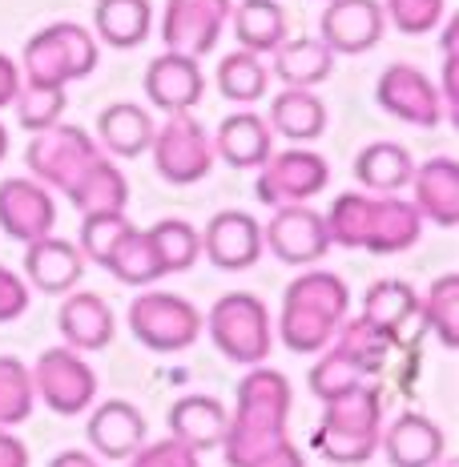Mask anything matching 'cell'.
Returning a JSON list of instances; mask_svg holds the SVG:
<instances>
[{
    "instance_id": "cell-1",
    "label": "cell",
    "mask_w": 459,
    "mask_h": 467,
    "mask_svg": "<svg viewBox=\"0 0 459 467\" xmlns=\"http://www.w3.org/2000/svg\"><path fill=\"white\" fill-rule=\"evenodd\" d=\"M25 161L33 170V182H41L48 193H65L81 213L97 210H125L130 182L110 161V153L81 125H48L25 150Z\"/></svg>"
},
{
    "instance_id": "cell-2",
    "label": "cell",
    "mask_w": 459,
    "mask_h": 467,
    "mask_svg": "<svg viewBox=\"0 0 459 467\" xmlns=\"http://www.w3.org/2000/svg\"><path fill=\"white\" fill-rule=\"evenodd\" d=\"M290 420V379L275 367H250L238 383V407L226 415V451L230 467H250L258 455L275 451L287 435Z\"/></svg>"
},
{
    "instance_id": "cell-3",
    "label": "cell",
    "mask_w": 459,
    "mask_h": 467,
    "mask_svg": "<svg viewBox=\"0 0 459 467\" xmlns=\"http://www.w3.org/2000/svg\"><path fill=\"white\" fill-rule=\"evenodd\" d=\"M330 246L370 250V254H399L412 250L423 234V218L399 193H339L327 213Z\"/></svg>"
},
{
    "instance_id": "cell-4",
    "label": "cell",
    "mask_w": 459,
    "mask_h": 467,
    "mask_svg": "<svg viewBox=\"0 0 459 467\" xmlns=\"http://www.w3.org/2000/svg\"><path fill=\"white\" fill-rule=\"evenodd\" d=\"M347 310L350 290L343 278L330 270H302L282 295L278 335L295 355H318L347 323Z\"/></svg>"
},
{
    "instance_id": "cell-5",
    "label": "cell",
    "mask_w": 459,
    "mask_h": 467,
    "mask_svg": "<svg viewBox=\"0 0 459 467\" xmlns=\"http://www.w3.org/2000/svg\"><path fill=\"white\" fill-rule=\"evenodd\" d=\"M379 435H383V391L359 383L355 391L327 399V411H322V423L310 435V447L322 460L355 467L375 455Z\"/></svg>"
},
{
    "instance_id": "cell-6",
    "label": "cell",
    "mask_w": 459,
    "mask_h": 467,
    "mask_svg": "<svg viewBox=\"0 0 459 467\" xmlns=\"http://www.w3.org/2000/svg\"><path fill=\"white\" fill-rule=\"evenodd\" d=\"M97 41L89 28L73 21L45 25L25 41L21 53V81L37 85V89H69L73 81L89 77L97 69Z\"/></svg>"
},
{
    "instance_id": "cell-7",
    "label": "cell",
    "mask_w": 459,
    "mask_h": 467,
    "mask_svg": "<svg viewBox=\"0 0 459 467\" xmlns=\"http://www.w3.org/2000/svg\"><path fill=\"white\" fill-rule=\"evenodd\" d=\"M202 330L210 335V343L242 367H262L275 347V330H270V310L258 295L234 290L222 295L206 315H202Z\"/></svg>"
},
{
    "instance_id": "cell-8",
    "label": "cell",
    "mask_w": 459,
    "mask_h": 467,
    "mask_svg": "<svg viewBox=\"0 0 459 467\" xmlns=\"http://www.w3.org/2000/svg\"><path fill=\"white\" fill-rule=\"evenodd\" d=\"M130 330L141 347L158 350V355H173L198 343L202 335V310L182 295L170 290H150L130 303Z\"/></svg>"
},
{
    "instance_id": "cell-9",
    "label": "cell",
    "mask_w": 459,
    "mask_h": 467,
    "mask_svg": "<svg viewBox=\"0 0 459 467\" xmlns=\"http://www.w3.org/2000/svg\"><path fill=\"white\" fill-rule=\"evenodd\" d=\"M150 150L158 173L173 186H193V182L210 178L214 161H218L214 158V138L193 113H170V121L153 130Z\"/></svg>"
},
{
    "instance_id": "cell-10",
    "label": "cell",
    "mask_w": 459,
    "mask_h": 467,
    "mask_svg": "<svg viewBox=\"0 0 459 467\" xmlns=\"http://www.w3.org/2000/svg\"><path fill=\"white\" fill-rule=\"evenodd\" d=\"M327 182H330L327 158L298 145V150L270 153L258 165V186L254 190L270 210H278V206H307L310 198H318L327 190Z\"/></svg>"
},
{
    "instance_id": "cell-11",
    "label": "cell",
    "mask_w": 459,
    "mask_h": 467,
    "mask_svg": "<svg viewBox=\"0 0 459 467\" xmlns=\"http://www.w3.org/2000/svg\"><path fill=\"white\" fill-rule=\"evenodd\" d=\"M28 375H33V395L45 399V407L57 411V415H81L85 407H93V399H97L93 367L69 347L45 350Z\"/></svg>"
},
{
    "instance_id": "cell-12",
    "label": "cell",
    "mask_w": 459,
    "mask_h": 467,
    "mask_svg": "<svg viewBox=\"0 0 459 467\" xmlns=\"http://www.w3.org/2000/svg\"><path fill=\"white\" fill-rule=\"evenodd\" d=\"M234 0H165V21H162V41L165 53H182L202 61L214 53L222 28L230 25Z\"/></svg>"
},
{
    "instance_id": "cell-13",
    "label": "cell",
    "mask_w": 459,
    "mask_h": 467,
    "mask_svg": "<svg viewBox=\"0 0 459 467\" xmlns=\"http://www.w3.org/2000/svg\"><path fill=\"white\" fill-rule=\"evenodd\" d=\"M262 250H270L287 266H315L330 254L327 218L315 206H278L262 226Z\"/></svg>"
},
{
    "instance_id": "cell-14",
    "label": "cell",
    "mask_w": 459,
    "mask_h": 467,
    "mask_svg": "<svg viewBox=\"0 0 459 467\" xmlns=\"http://www.w3.org/2000/svg\"><path fill=\"white\" fill-rule=\"evenodd\" d=\"M375 101L383 105V113L415 125V130H435L443 121V101H439V89L432 85V77L403 61L383 69V77L375 85Z\"/></svg>"
},
{
    "instance_id": "cell-15",
    "label": "cell",
    "mask_w": 459,
    "mask_h": 467,
    "mask_svg": "<svg viewBox=\"0 0 459 467\" xmlns=\"http://www.w3.org/2000/svg\"><path fill=\"white\" fill-rule=\"evenodd\" d=\"M387 13L379 0H327L318 16V41L335 57L370 53L383 41Z\"/></svg>"
},
{
    "instance_id": "cell-16",
    "label": "cell",
    "mask_w": 459,
    "mask_h": 467,
    "mask_svg": "<svg viewBox=\"0 0 459 467\" xmlns=\"http://www.w3.org/2000/svg\"><path fill=\"white\" fill-rule=\"evenodd\" d=\"M57 226V202L41 182L5 178L0 182V230L16 242H37Z\"/></svg>"
},
{
    "instance_id": "cell-17",
    "label": "cell",
    "mask_w": 459,
    "mask_h": 467,
    "mask_svg": "<svg viewBox=\"0 0 459 467\" xmlns=\"http://www.w3.org/2000/svg\"><path fill=\"white\" fill-rule=\"evenodd\" d=\"M363 323L370 330H379V335L391 343V350L395 347H415V338H419V295L407 282H399V278H383V282H375V286H367V295H363Z\"/></svg>"
},
{
    "instance_id": "cell-18",
    "label": "cell",
    "mask_w": 459,
    "mask_h": 467,
    "mask_svg": "<svg viewBox=\"0 0 459 467\" xmlns=\"http://www.w3.org/2000/svg\"><path fill=\"white\" fill-rule=\"evenodd\" d=\"M202 238V254L218 270H250L262 258V226L246 210H222L206 222Z\"/></svg>"
},
{
    "instance_id": "cell-19",
    "label": "cell",
    "mask_w": 459,
    "mask_h": 467,
    "mask_svg": "<svg viewBox=\"0 0 459 467\" xmlns=\"http://www.w3.org/2000/svg\"><path fill=\"white\" fill-rule=\"evenodd\" d=\"M202 93H206V73L193 57L162 53L145 69V97L162 113H190L202 101Z\"/></svg>"
},
{
    "instance_id": "cell-20",
    "label": "cell",
    "mask_w": 459,
    "mask_h": 467,
    "mask_svg": "<svg viewBox=\"0 0 459 467\" xmlns=\"http://www.w3.org/2000/svg\"><path fill=\"white\" fill-rule=\"evenodd\" d=\"M25 278L45 295H69L85 278V254L77 250V242L45 234L25 246Z\"/></svg>"
},
{
    "instance_id": "cell-21",
    "label": "cell",
    "mask_w": 459,
    "mask_h": 467,
    "mask_svg": "<svg viewBox=\"0 0 459 467\" xmlns=\"http://www.w3.org/2000/svg\"><path fill=\"white\" fill-rule=\"evenodd\" d=\"M379 443H383L391 467H439L447 451L443 427L419 411H403L391 427H383Z\"/></svg>"
},
{
    "instance_id": "cell-22",
    "label": "cell",
    "mask_w": 459,
    "mask_h": 467,
    "mask_svg": "<svg viewBox=\"0 0 459 467\" xmlns=\"http://www.w3.org/2000/svg\"><path fill=\"white\" fill-rule=\"evenodd\" d=\"M419 218L432 222L439 230H452L459 222V165L455 158H432L423 165H415L412 173Z\"/></svg>"
},
{
    "instance_id": "cell-23",
    "label": "cell",
    "mask_w": 459,
    "mask_h": 467,
    "mask_svg": "<svg viewBox=\"0 0 459 467\" xmlns=\"http://www.w3.org/2000/svg\"><path fill=\"white\" fill-rule=\"evenodd\" d=\"M57 327H61V338L65 347L85 355V350H105L117 335V323H113V310L101 295L93 290H81V295L65 298L61 315H57Z\"/></svg>"
},
{
    "instance_id": "cell-24",
    "label": "cell",
    "mask_w": 459,
    "mask_h": 467,
    "mask_svg": "<svg viewBox=\"0 0 459 467\" xmlns=\"http://www.w3.org/2000/svg\"><path fill=\"white\" fill-rule=\"evenodd\" d=\"M85 431H89V447L101 460H130L145 443V415L125 399H110L93 411Z\"/></svg>"
},
{
    "instance_id": "cell-25",
    "label": "cell",
    "mask_w": 459,
    "mask_h": 467,
    "mask_svg": "<svg viewBox=\"0 0 459 467\" xmlns=\"http://www.w3.org/2000/svg\"><path fill=\"white\" fill-rule=\"evenodd\" d=\"M270 141H275V133H270L266 117L242 109V113H230L218 125V133H214V158L230 161L234 170H258L270 158Z\"/></svg>"
},
{
    "instance_id": "cell-26",
    "label": "cell",
    "mask_w": 459,
    "mask_h": 467,
    "mask_svg": "<svg viewBox=\"0 0 459 467\" xmlns=\"http://www.w3.org/2000/svg\"><path fill=\"white\" fill-rule=\"evenodd\" d=\"M226 407L214 395H182L178 403L170 407V435L182 440L193 451H210V447H222L226 440Z\"/></svg>"
},
{
    "instance_id": "cell-27",
    "label": "cell",
    "mask_w": 459,
    "mask_h": 467,
    "mask_svg": "<svg viewBox=\"0 0 459 467\" xmlns=\"http://www.w3.org/2000/svg\"><path fill=\"white\" fill-rule=\"evenodd\" d=\"M270 61H275V77L287 89H315L335 73V53L318 36H287L270 53Z\"/></svg>"
},
{
    "instance_id": "cell-28",
    "label": "cell",
    "mask_w": 459,
    "mask_h": 467,
    "mask_svg": "<svg viewBox=\"0 0 459 467\" xmlns=\"http://www.w3.org/2000/svg\"><path fill=\"white\" fill-rule=\"evenodd\" d=\"M153 117L133 101H117L97 117V145L113 158H141L153 141Z\"/></svg>"
},
{
    "instance_id": "cell-29",
    "label": "cell",
    "mask_w": 459,
    "mask_h": 467,
    "mask_svg": "<svg viewBox=\"0 0 459 467\" xmlns=\"http://www.w3.org/2000/svg\"><path fill=\"white\" fill-rule=\"evenodd\" d=\"M230 25L238 36V48L254 57H270L287 41V8L278 0H238L230 8Z\"/></svg>"
},
{
    "instance_id": "cell-30",
    "label": "cell",
    "mask_w": 459,
    "mask_h": 467,
    "mask_svg": "<svg viewBox=\"0 0 459 467\" xmlns=\"http://www.w3.org/2000/svg\"><path fill=\"white\" fill-rule=\"evenodd\" d=\"M266 125L278 138L307 145L322 138V130H327V105L315 97V89H282L278 97H270Z\"/></svg>"
},
{
    "instance_id": "cell-31",
    "label": "cell",
    "mask_w": 459,
    "mask_h": 467,
    "mask_svg": "<svg viewBox=\"0 0 459 467\" xmlns=\"http://www.w3.org/2000/svg\"><path fill=\"white\" fill-rule=\"evenodd\" d=\"M412 173L415 158L399 141H370L355 158V178L370 193H399L403 186H412Z\"/></svg>"
},
{
    "instance_id": "cell-32",
    "label": "cell",
    "mask_w": 459,
    "mask_h": 467,
    "mask_svg": "<svg viewBox=\"0 0 459 467\" xmlns=\"http://www.w3.org/2000/svg\"><path fill=\"white\" fill-rule=\"evenodd\" d=\"M153 8L150 0H97L93 5V28L97 41L110 48H138L150 36Z\"/></svg>"
},
{
    "instance_id": "cell-33",
    "label": "cell",
    "mask_w": 459,
    "mask_h": 467,
    "mask_svg": "<svg viewBox=\"0 0 459 467\" xmlns=\"http://www.w3.org/2000/svg\"><path fill=\"white\" fill-rule=\"evenodd\" d=\"M270 89V73L262 65V57L246 53V48H234L226 61L218 65V93L234 105H254L262 101Z\"/></svg>"
},
{
    "instance_id": "cell-34",
    "label": "cell",
    "mask_w": 459,
    "mask_h": 467,
    "mask_svg": "<svg viewBox=\"0 0 459 467\" xmlns=\"http://www.w3.org/2000/svg\"><path fill=\"white\" fill-rule=\"evenodd\" d=\"M105 270L125 282V286H150V282L162 278V262L153 254V242H150V230H138L133 226L130 234L121 238V246L113 250V258L105 262Z\"/></svg>"
},
{
    "instance_id": "cell-35",
    "label": "cell",
    "mask_w": 459,
    "mask_h": 467,
    "mask_svg": "<svg viewBox=\"0 0 459 467\" xmlns=\"http://www.w3.org/2000/svg\"><path fill=\"white\" fill-rule=\"evenodd\" d=\"M419 318L427 330H435V338L447 350H455L459 343V278L455 275H439L432 282L423 298H419Z\"/></svg>"
},
{
    "instance_id": "cell-36",
    "label": "cell",
    "mask_w": 459,
    "mask_h": 467,
    "mask_svg": "<svg viewBox=\"0 0 459 467\" xmlns=\"http://www.w3.org/2000/svg\"><path fill=\"white\" fill-rule=\"evenodd\" d=\"M150 242H153V254L162 262V275H182L190 270L193 262L202 258V238L190 222L182 218H165L150 230Z\"/></svg>"
},
{
    "instance_id": "cell-37",
    "label": "cell",
    "mask_w": 459,
    "mask_h": 467,
    "mask_svg": "<svg viewBox=\"0 0 459 467\" xmlns=\"http://www.w3.org/2000/svg\"><path fill=\"white\" fill-rule=\"evenodd\" d=\"M330 347H339L343 355L350 358V363L359 367V375H379L387 367V358H391V343L379 330H370L363 318H355V323H343L339 327V335L330 338Z\"/></svg>"
},
{
    "instance_id": "cell-38",
    "label": "cell",
    "mask_w": 459,
    "mask_h": 467,
    "mask_svg": "<svg viewBox=\"0 0 459 467\" xmlns=\"http://www.w3.org/2000/svg\"><path fill=\"white\" fill-rule=\"evenodd\" d=\"M130 230H133V222L125 218V210L85 213V222H81V246H77V250L85 254V262H97V266H105Z\"/></svg>"
},
{
    "instance_id": "cell-39",
    "label": "cell",
    "mask_w": 459,
    "mask_h": 467,
    "mask_svg": "<svg viewBox=\"0 0 459 467\" xmlns=\"http://www.w3.org/2000/svg\"><path fill=\"white\" fill-rule=\"evenodd\" d=\"M33 375L21 358L0 355V427H16L33 415Z\"/></svg>"
},
{
    "instance_id": "cell-40",
    "label": "cell",
    "mask_w": 459,
    "mask_h": 467,
    "mask_svg": "<svg viewBox=\"0 0 459 467\" xmlns=\"http://www.w3.org/2000/svg\"><path fill=\"white\" fill-rule=\"evenodd\" d=\"M307 383H310V395H318L322 403H327V399H339V395L355 391V387L367 383V379L359 375V367L350 363L339 347H322L318 363L310 367V375H307Z\"/></svg>"
},
{
    "instance_id": "cell-41",
    "label": "cell",
    "mask_w": 459,
    "mask_h": 467,
    "mask_svg": "<svg viewBox=\"0 0 459 467\" xmlns=\"http://www.w3.org/2000/svg\"><path fill=\"white\" fill-rule=\"evenodd\" d=\"M16 121H21V130L28 133H41L48 125L61 121L65 105H69V89H37V85H25L16 89Z\"/></svg>"
},
{
    "instance_id": "cell-42",
    "label": "cell",
    "mask_w": 459,
    "mask_h": 467,
    "mask_svg": "<svg viewBox=\"0 0 459 467\" xmlns=\"http://www.w3.org/2000/svg\"><path fill=\"white\" fill-rule=\"evenodd\" d=\"M383 13L399 33L423 36V33H432L439 25V16H443V0H387Z\"/></svg>"
},
{
    "instance_id": "cell-43",
    "label": "cell",
    "mask_w": 459,
    "mask_h": 467,
    "mask_svg": "<svg viewBox=\"0 0 459 467\" xmlns=\"http://www.w3.org/2000/svg\"><path fill=\"white\" fill-rule=\"evenodd\" d=\"M130 467H202L198 451L185 447L182 440H158V443H141L138 451L130 455Z\"/></svg>"
},
{
    "instance_id": "cell-44",
    "label": "cell",
    "mask_w": 459,
    "mask_h": 467,
    "mask_svg": "<svg viewBox=\"0 0 459 467\" xmlns=\"http://www.w3.org/2000/svg\"><path fill=\"white\" fill-rule=\"evenodd\" d=\"M28 310V282L13 266H0V323H13Z\"/></svg>"
},
{
    "instance_id": "cell-45",
    "label": "cell",
    "mask_w": 459,
    "mask_h": 467,
    "mask_svg": "<svg viewBox=\"0 0 459 467\" xmlns=\"http://www.w3.org/2000/svg\"><path fill=\"white\" fill-rule=\"evenodd\" d=\"M250 467H307V460H302V451L290 440H282L275 451H266V455H258Z\"/></svg>"
},
{
    "instance_id": "cell-46",
    "label": "cell",
    "mask_w": 459,
    "mask_h": 467,
    "mask_svg": "<svg viewBox=\"0 0 459 467\" xmlns=\"http://www.w3.org/2000/svg\"><path fill=\"white\" fill-rule=\"evenodd\" d=\"M16 89H21V65H13V57L0 53V109L16 101Z\"/></svg>"
},
{
    "instance_id": "cell-47",
    "label": "cell",
    "mask_w": 459,
    "mask_h": 467,
    "mask_svg": "<svg viewBox=\"0 0 459 467\" xmlns=\"http://www.w3.org/2000/svg\"><path fill=\"white\" fill-rule=\"evenodd\" d=\"M0 467H28V447L0 427Z\"/></svg>"
},
{
    "instance_id": "cell-48",
    "label": "cell",
    "mask_w": 459,
    "mask_h": 467,
    "mask_svg": "<svg viewBox=\"0 0 459 467\" xmlns=\"http://www.w3.org/2000/svg\"><path fill=\"white\" fill-rule=\"evenodd\" d=\"M48 467H101V463H97L89 451H73V447H69V451L53 455V463H48Z\"/></svg>"
},
{
    "instance_id": "cell-49",
    "label": "cell",
    "mask_w": 459,
    "mask_h": 467,
    "mask_svg": "<svg viewBox=\"0 0 459 467\" xmlns=\"http://www.w3.org/2000/svg\"><path fill=\"white\" fill-rule=\"evenodd\" d=\"M5 158H8V130L0 125V161H5Z\"/></svg>"
},
{
    "instance_id": "cell-50",
    "label": "cell",
    "mask_w": 459,
    "mask_h": 467,
    "mask_svg": "<svg viewBox=\"0 0 459 467\" xmlns=\"http://www.w3.org/2000/svg\"><path fill=\"white\" fill-rule=\"evenodd\" d=\"M439 467H455V463L452 460H439Z\"/></svg>"
}]
</instances>
